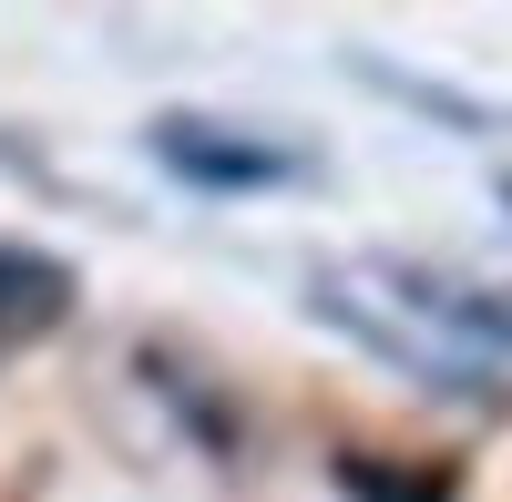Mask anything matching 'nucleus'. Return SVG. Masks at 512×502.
Masks as SVG:
<instances>
[{
    "mask_svg": "<svg viewBox=\"0 0 512 502\" xmlns=\"http://www.w3.org/2000/svg\"><path fill=\"white\" fill-rule=\"evenodd\" d=\"M379 308H390V328L410 318L420 349H431L441 369L461 359H512V267L502 277H472V267H431V257H379Z\"/></svg>",
    "mask_w": 512,
    "mask_h": 502,
    "instance_id": "f257e3e1",
    "label": "nucleus"
},
{
    "mask_svg": "<svg viewBox=\"0 0 512 502\" xmlns=\"http://www.w3.org/2000/svg\"><path fill=\"white\" fill-rule=\"evenodd\" d=\"M144 144H154L164 175L195 185V195H267V185H308L318 175L297 144L256 134V123H216V113H154Z\"/></svg>",
    "mask_w": 512,
    "mask_h": 502,
    "instance_id": "f03ea898",
    "label": "nucleus"
},
{
    "mask_svg": "<svg viewBox=\"0 0 512 502\" xmlns=\"http://www.w3.org/2000/svg\"><path fill=\"white\" fill-rule=\"evenodd\" d=\"M72 267L62 257H41V246H11L0 236V349H31V339H52V328L72 318Z\"/></svg>",
    "mask_w": 512,
    "mask_h": 502,
    "instance_id": "7ed1b4c3",
    "label": "nucleus"
},
{
    "mask_svg": "<svg viewBox=\"0 0 512 502\" xmlns=\"http://www.w3.org/2000/svg\"><path fill=\"white\" fill-rule=\"evenodd\" d=\"M502 205H512V185H502Z\"/></svg>",
    "mask_w": 512,
    "mask_h": 502,
    "instance_id": "20e7f679",
    "label": "nucleus"
}]
</instances>
